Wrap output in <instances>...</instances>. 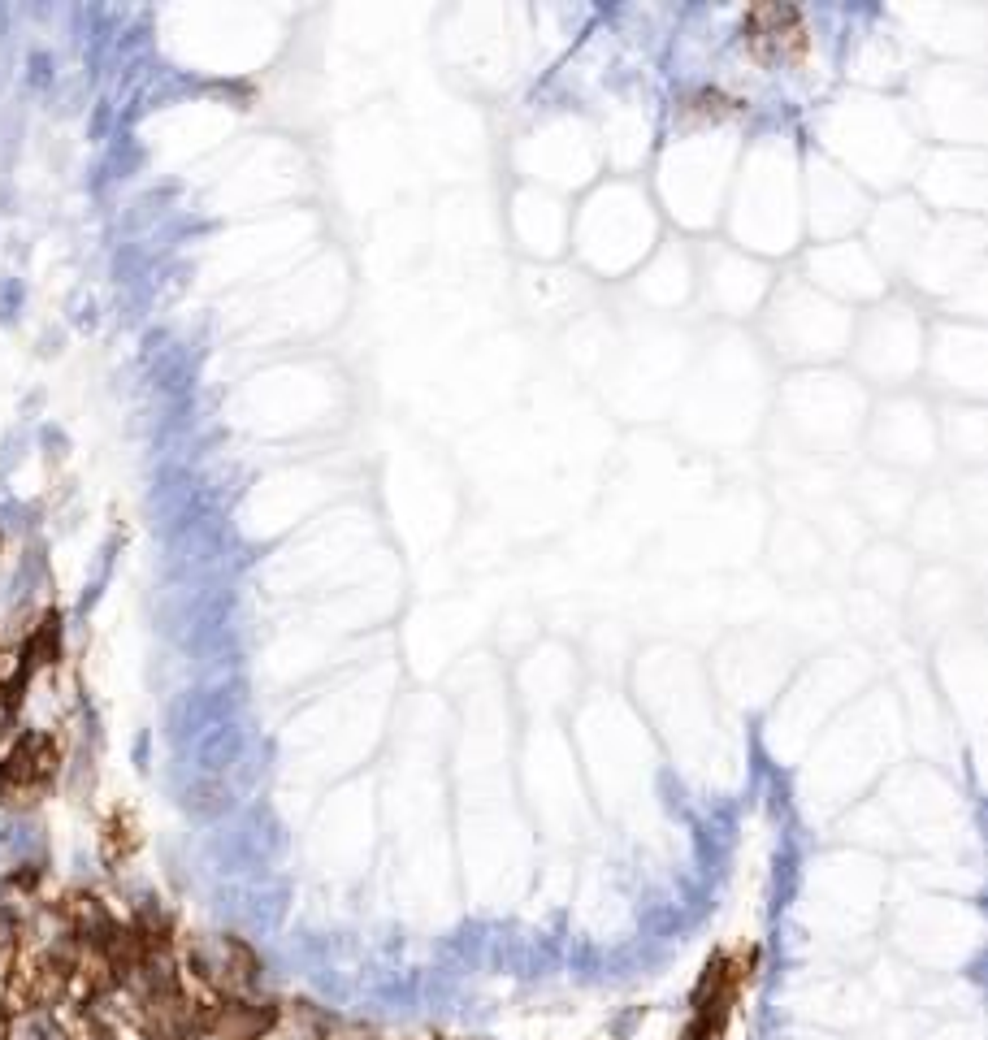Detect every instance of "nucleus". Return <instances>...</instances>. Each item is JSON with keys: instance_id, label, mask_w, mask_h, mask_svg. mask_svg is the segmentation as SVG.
<instances>
[{"instance_id": "nucleus-3", "label": "nucleus", "mask_w": 988, "mask_h": 1040, "mask_svg": "<svg viewBox=\"0 0 988 1040\" xmlns=\"http://www.w3.org/2000/svg\"><path fill=\"white\" fill-rule=\"evenodd\" d=\"M325 1032H330V1019L321 1010H312L308 1001H286V1006H273V1019L256 1040H325Z\"/></svg>"}, {"instance_id": "nucleus-4", "label": "nucleus", "mask_w": 988, "mask_h": 1040, "mask_svg": "<svg viewBox=\"0 0 988 1040\" xmlns=\"http://www.w3.org/2000/svg\"><path fill=\"white\" fill-rule=\"evenodd\" d=\"M135 824H130L126 815H113L109 824H104V854L109 858H126L130 850H135Z\"/></svg>"}, {"instance_id": "nucleus-1", "label": "nucleus", "mask_w": 988, "mask_h": 1040, "mask_svg": "<svg viewBox=\"0 0 988 1040\" xmlns=\"http://www.w3.org/2000/svg\"><path fill=\"white\" fill-rule=\"evenodd\" d=\"M61 763V750L48 733H26L18 746H13L5 759H0V802L18 806V802H35L39 793L52 785Z\"/></svg>"}, {"instance_id": "nucleus-2", "label": "nucleus", "mask_w": 988, "mask_h": 1040, "mask_svg": "<svg viewBox=\"0 0 988 1040\" xmlns=\"http://www.w3.org/2000/svg\"><path fill=\"white\" fill-rule=\"evenodd\" d=\"M746 39L763 57H793V52L806 48L802 13L789 5H754L746 13Z\"/></svg>"}]
</instances>
